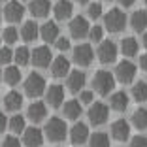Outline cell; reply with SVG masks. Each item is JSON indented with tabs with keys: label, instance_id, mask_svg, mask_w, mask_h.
Returning a JSON list of instances; mask_svg holds the SVG:
<instances>
[{
	"label": "cell",
	"instance_id": "cell-1",
	"mask_svg": "<svg viewBox=\"0 0 147 147\" xmlns=\"http://www.w3.org/2000/svg\"><path fill=\"white\" fill-rule=\"evenodd\" d=\"M42 132H43V138H47L49 142H53V143H59L66 138L68 128H66V123L62 121L61 117H51V119L45 123Z\"/></svg>",
	"mask_w": 147,
	"mask_h": 147
},
{
	"label": "cell",
	"instance_id": "cell-2",
	"mask_svg": "<svg viewBox=\"0 0 147 147\" xmlns=\"http://www.w3.org/2000/svg\"><path fill=\"white\" fill-rule=\"evenodd\" d=\"M115 89V78L108 70H98L92 78V92H98L102 96H108Z\"/></svg>",
	"mask_w": 147,
	"mask_h": 147
},
{
	"label": "cell",
	"instance_id": "cell-3",
	"mask_svg": "<svg viewBox=\"0 0 147 147\" xmlns=\"http://www.w3.org/2000/svg\"><path fill=\"white\" fill-rule=\"evenodd\" d=\"M23 89H25V94L26 96H30V98H38V96H42L43 92H45V89H47V85H45V78H43L42 74L32 72L30 76L25 79Z\"/></svg>",
	"mask_w": 147,
	"mask_h": 147
},
{
	"label": "cell",
	"instance_id": "cell-4",
	"mask_svg": "<svg viewBox=\"0 0 147 147\" xmlns=\"http://www.w3.org/2000/svg\"><path fill=\"white\" fill-rule=\"evenodd\" d=\"M126 25V15L119 8L109 9L104 15V28H108L109 32H121Z\"/></svg>",
	"mask_w": 147,
	"mask_h": 147
},
{
	"label": "cell",
	"instance_id": "cell-5",
	"mask_svg": "<svg viewBox=\"0 0 147 147\" xmlns=\"http://www.w3.org/2000/svg\"><path fill=\"white\" fill-rule=\"evenodd\" d=\"M72 59L79 68H87L91 66L92 59H94V51H92L91 43H79L78 47H74L72 51Z\"/></svg>",
	"mask_w": 147,
	"mask_h": 147
},
{
	"label": "cell",
	"instance_id": "cell-6",
	"mask_svg": "<svg viewBox=\"0 0 147 147\" xmlns=\"http://www.w3.org/2000/svg\"><path fill=\"white\" fill-rule=\"evenodd\" d=\"M68 30L70 36L76 40H83L89 36V30H91V25H89V19L83 17V15H76V17L70 19V25H68Z\"/></svg>",
	"mask_w": 147,
	"mask_h": 147
},
{
	"label": "cell",
	"instance_id": "cell-7",
	"mask_svg": "<svg viewBox=\"0 0 147 147\" xmlns=\"http://www.w3.org/2000/svg\"><path fill=\"white\" fill-rule=\"evenodd\" d=\"M87 117H89L91 125H94V126L104 125V123L108 121V117H109L108 104H104V102H92L89 111H87Z\"/></svg>",
	"mask_w": 147,
	"mask_h": 147
},
{
	"label": "cell",
	"instance_id": "cell-8",
	"mask_svg": "<svg viewBox=\"0 0 147 147\" xmlns=\"http://www.w3.org/2000/svg\"><path fill=\"white\" fill-rule=\"evenodd\" d=\"M117 53H119V47L115 45V42L102 40L100 45H98V51H96V57H98V61L102 64H111V62H115Z\"/></svg>",
	"mask_w": 147,
	"mask_h": 147
},
{
	"label": "cell",
	"instance_id": "cell-9",
	"mask_svg": "<svg viewBox=\"0 0 147 147\" xmlns=\"http://www.w3.org/2000/svg\"><path fill=\"white\" fill-rule=\"evenodd\" d=\"M113 78H115V81L123 83V85H128V83L134 81L136 78V64L130 61H123L117 64L115 68V74H113Z\"/></svg>",
	"mask_w": 147,
	"mask_h": 147
},
{
	"label": "cell",
	"instance_id": "cell-10",
	"mask_svg": "<svg viewBox=\"0 0 147 147\" xmlns=\"http://www.w3.org/2000/svg\"><path fill=\"white\" fill-rule=\"evenodd\" d=\"M53 61V53L47 45H38L30 51V62L36 68H47Z\"/></svg>",
	"mask_w": 147,
	"mask_h": 147
},
{
	"label": "cell",
	"instance_id": "cell-11",
	"mask_svg": "<svg viewBox=\"0 0 147 147\" xmlns=\"http://www.w3.org/2000/svg\"><path fill=\"white\" fill-rule=\"evenodd\" d=\"M68 136H70V143L72 145H83L85 142H89V136H91V132H89V126L85 125V123H74V126L68 130Z\"/></svg>",
	"mask_w": 147,
	"mask_h": 147
},
{
	"label": "cell",
	"instance_id": "cell-12",
	"mask_svg": "<svg viewBox=\"0 0 147 147\" xmlns=\"http://www.w3.org/2000/svg\"><path fill=\"white\" fill-rule=\"evenodd\" d=\"M6 21L9 23H19L25 15V6L19 2V0H9L8 4L4 6V11H2Z\"/></svg>",
	"mask_w": 147,
	"mask_h": 147
},
{
	"label": "cell",
	"instance_id": "cell-13",
	"mask_svg": "<svg viewBox=\"0 0 147 147\" xmlns=\"http://www.w3.org/2000/svg\"><path fill=\"white\" fill-rule=\"evenodd\" d=\"M45 102H47L51 108H61L64 104V87L55 83V85H49L45 89Z\"/></svg>",
	"mask_w": 147,
	"mask_h": 147
},
{
	"label": "cell",
	"instance_id": "cell-14",
	"mask_svg": "<svg viewBox=\"0 0 147 147\" xmlns=\"http://www.w3.org/2000/svg\"><path fill=\"white\" fill-rule=\"evenodd\" d=\"M23 145L25 147H42L43 145V132L38 126H26L23 132Z\"/></svg>",
	"mask_w": 147,
	"mask_h": 147
},
{
	"label": "cell",
	"instance_id": "cell-15",
	"mask_svg": "<svg viewBox=\"0 0 147 147\" xmlns=\"http://www.w3.org/2000/svg\"><path fill=\"white\" fill-rule=\"evenodd\" d=\"M85 83H87V78L81 70H70V74L66 76V87H68L70 92H81Z\"/></svg>",
	"mask_w": 147,
	"mask_h": 147
},
{
	"label": "cell",
	"instance_id": "cell-16",
	"mask_svg": "<svg viewBox=\"0 0 147 147\" xmlns=\"http://www.w3.org/2000/svg\"><path fill=\"white\" fill-rule=\"evenodd\" d=\"M51 76L53 78H64L70 74V61L64 55H59L51 61Z\"/></svg>",
	"mask_w": 147,
	"mask_h": 147
},
{
	"label": "cell",
	"instance_id": "cell-17",
	"mask_svg": "<svg viewBox=\"0 0 147 147\" xmlns=\"http://www.w3.org/2000/svg\"><path fill=\"white\" fill-rule=\"evenodd\" d=\"M109 132H111L113 140H117V142H126V140L130 138V123H126L125 119H119V121H115L111 125Z\"/></svg>",
	"mask_w": 147,
	"mask_h": 147
},
{
	"label": "cell",
	"instance_id": "cell-18",
	"mask_svg": "<svg viewBox=\"0 0 147 147\" xmlns=\"http://www.w3.org/2000/svg\"><path fill=\"white\" fill-rule=\"evenodd\" d=\"M26 117H28L32 123H42L43 119L47 117V106H45V102H40V100L32 102V104L28 106V109H26Z\"/></svg>",
	"mask_w": 147,
	"mask_h": 147
},
{
	"label": "cell",
	"instance_id": "cell-19",
	"mask_svg": "<svg viewBox=\"0 0 147 147\" xmlns=\"http://www.w3.org/2000/svg\"><path fill=\"white\" fill-rule=\"evenodd\" d=\"M59 25L55 21H45L42 26H40V38L45 43H55L57 38H59Z\"/></svg>",
	"mask_w": 147,
	"mask_h": 147
},
{
	"label": "cell",
	"instance_id": "cell-20",
	"mask_svg": "<svg viewBox=\"0 0 147 147\" xmlns=\"http://www.w3.org/2000/svg\"><path fill=\"white\" fill-rule=\"evenodd\" d=\"M53 13H55L57 21H68V19H72L74 4L70 0H59V2L53 6Z\"/></svg>",
	"mask_w": 147,
	"mask_h": 147
},
{
	"label": "cell",
	"instance_id": "cell-21",
	"mask_svg": "<svg viewBox=\"0 0 147 147\" xmlns=\"http://www.w3.org/2000/svg\"><path fill=\"white\" fill-rule=\"evenodd\" d=\"M128 104H130V98L128 94H126L125 91H117L111 94V98H109V108L113 109V111H126L128 109Z\"/></svg>",
	"mask_w": 147,
	"mask_h": 147
},
{
	"label": "cell",
	"instance_id": "cell-22",
	"mask_svg": "<svg viewBox=\"0 0 147 147\" xmlns=\"http://www.w3.org/2000/svg\"><path fill=\"white\" fill-rule=\"evenodd\" d=\"M49 9H51L49 0H30V4H28V11H30L32 17H36V19L47 17Z\"/></svg>",
	"mask_w": 147,
	"mask_h": 147
},
{
	"label": "cell",
	"instance_id": "cell-23",
	"mask_svg": "<svg viewBox=\"0 0 147 147\" xmlns=\"http://www.w3.org/2000/svg\"><path fill=\"white\" fill-rule=\"evenodd\" d=\"M23 106V94L19 91H9L4 96V109L6 111H17Z\"/></svg>",
	"mask_w": 147,
	"mask_h": 147
},
{
	"label": "cell",
	"instance_id": "cell-24",
	"mask_svg": "<svg viewBox=\"0 0 147 147\" xmlns=\"http://www.w3.org/2000/svg\"><path fill=\"white\" fill-rule=\"evenodd\" d=\"M81 111H83V106L79 104V100H68L62 106V113H64V117L70 119V121H78Z\"/></svg>",
	"mask_w": 147,
	"mask_h": 147
},
{
	"label": "cell",
	"instance_id": "cell-25",
	"mask_svg": "<svg viewBox=\"0 0 147 147\" xmlns=\"http://www.w3.org/2000/svg\"><path fill=\"white\" fill-rule=\"evenodd\" d=\"M130 26L136 32H145L147 30V11L145 9H138L132 13L130 17Z\"/></svg>",
	"mask_w": 147,
	"mask_h": 147
},
{
	"label": "cell",
	"instance_id": "cell-26",
	"mask_svg": "<svg viewBox=\"0 0 147 147\" xmlns=\"http://www.w3.org/2000/svg\"><path fill=\"white\" fill-rule=\"evenodd\" d=\"M40 36V26L36 21H25L21 26V38L25 42H34Z\"/></svg>",
	"mask_w": 147,
	"mask_h": 147
},
{
	"label": "cell",
	"instance_id": "cell-27",
	"mask_svg": "<svg viewBox=\"0 0 147 147\" xmlns=\"http://www.w3.org/2000/svg\"><path fill=\"white\" fill-rule=\"evenodd\" d=\"M121 53L125 57H136L138 55V51H140V43H138V40L136 38H132V36H126V38H123L121 40Z\"/></svg>",
	"mask_w": 147,
	"mask_h": 147
},
{
	"label": "cell",
	"instance_id": "cell-28",
	"mask_svg": "<svg viewBox=\"0 0 147 147\" xmlns=\"http://www.w3.org/2000/svg\"><path fill=\"white\" fill-rule=\"evenodd\" d=\"M130 123L132 126L138 130H145L147 128V108H138L132 111L130 115Z\"/></svg>",
	"mask_w": 147,
	"mask_h": 147
},
{
	"label": "cell",
	"instance_id": "cell-29",
	"mask_svg": "<svg viewBox=\"0 0 147 147\" xmlns=\"http://www.w3.org/2000/svg\"><path fill=\"white\" fill-rule=\"evenodd\" d=\"M2 79H4V83H8L9 87L17 85L19 81H21V70H19V66H6L4 72H2Z\"/></svg>",
	"mask_w": 147,
	"mask_h": 147
},
{
	"label": "cell",
	"instance_id": "cell-30",
	"mask_svg": "<svg viewBox=\"0 0 147 147\" xmlns=\"http://www.w3.org/2000/svg\"><path fill=\"white\" fill-rule=\"evenodd\" d=\"M13 62H15V66H19V68L30 64V49L28 47H17L13 51Z\"/></svg>",
	"mask_w": 147,
	"mask_h": 147
},
{
	"label": "cell",
	"instance_id": "cell-31",
	"mask_svg": "<svg viewBox=\"0 0 147 147\" xmlns=\"http://www.w3.org/2000/svg\"><path fill=\"white\" fill-rule=\"evenodd\" d=\"M8 128L11 130L13 134H23L26 128V119L23 115H13L8 119Z\"/></svg>",
	"mask_w": 147,
	"mask_h": 147
},
{
	"label": "cell",
	"instance_id": "cell-32",
	"mask_svg": "<svg viewBox=\"0 0 147 147\" xmlns=\"http://www.w3.org/2000/svg\"><path fill=\"white\" fill-rule=\"evenodd\" d=\"M89 147H109V136L106 132H94L89 136Z\"/></svg>",
	"mask_w": 147,
	"mask_h": 147
},
{
	"label": "cell",
	"instance_id": "cell-33",
	"mask_svg": "<svg viewBox=\"0 0 147 147\" xmlns=\"http://www.w3.org/2000/svg\"><path fill=\"white\" fill-rule=\"evenodd\" d=\"M132 98L136 100V102H147V83L145 81H138L134 83V87H132Z\"/></svg>",
	"mask_w": 147,
	"mask_h": 147
},
{
	"label": "cell",
	"instance_id": "cell-34",
	"mask_svg": "<svg viewBox=\"0 0 147 147\" xmlns=\"http://www.w3.org/2000/svg\"><path fill=\"white\" fill-rule=\"evenodd\" d=\"M2 40H4V43H8V45H11V43H15L19 40V30L15 28V26H6L4 32H2Z\"/></svg>",
	"mask_w": 147,
	"mask_h": 147
},
{
	"label": "cell",
	"instance_id": "cell-35",
	"mask_svg": "<svg viewBox=\"0 0 147 147\" xmlns=\"http://www.w3.org/2000/svg\"><path fill=\"white\" fill-rule=\"evenodd\" d=\"M89 38H91L92 43H100L102 40H104V26H91V30H89Z\"/></svg>",
	"mask_w": 147,
	"mask_h": 147
},
{
	"label": "cell",
	"instance_id": "cell-36",
	"mask_svg": "<svg viewBox=\"0 0 147 147\" xmlns=\"http://www.w3.org/2000/svg\"><path fill=\"white\" fill-rule=\"evenodd\" d=\"M100 15H102V4L100 2H92V4H89L87 6V17L89 19H98Z\"/></svg>",
	"mask_w": 147,
	"mask_h": 147
},
{
	"label": "cell",
	"instance_id": "cell-37",
	"mask_svg": "<svg viewBox=\"0 0 147 147\" xmlns=\"http://www.w3.org/2000/svg\"><path fill=\"white\" fill-rule=\"evenodd\" d=\"M13 61V51H11V47H0V64H8L9 66V62Z\"/></svg>",
	"mask_w": 147,
	"mask_h": 147
},
{
	"label": "cell",
	"instance_id": "cell-38",
	"mask_svg": "<svg viewBox=\"0 0 147 147\" xmlns=\"http://www.w3.org/2000/svg\"><path fill=\"white\" fill-rule=\"evenodd\" d=\"M92 100H94V92L92 91H85V89H83L81 92H79V104H89L91 106L92 104Z\"/></svg>",
	"mask_w": 147,
	"mask_h": 147
},
{
	"label": "cell",
	"instance_id": "cell-39",
	"mask_svg": "<svg viewBox=\"0 0 147 147\" xmlns=\"http://www.w3.org/2000/svg\"><path fill=\"white\" fill-rule=\"evenodd\" d=\"M0 147H23V143L19 142V138H15V136H6L4 142L0 143Z\"/></svg>",
	"mask_w": 147,
	"mask_h": 147
},
{
	"label": "cell",
	"instance_id": "cell-40",
	"mask_svg": "<svg viewBox=\"0 0 147 147\" xmlns=\"http://www.w3.org/2000/svg\"><path fill=\"white\" fill-rule=\"evenodd\" d=\"M55 45H57V49H59V51H68V49H70V38L59 36V38H57V42H55Z\"/></svg>",
	"mask_w": 147,
	"mask_h": 147
},
{
	"label": "cell",
	"instance_id": "cell-41",
	"mask_svg": "<svg viewBox=\"0 0 147 147\" xmlns=\"http://www.w3.org/2000/svg\"><path fill=\"white\" fill-rule=\"evenodd\" d=\"M128 147H147V138L145 136H134V138L130 140Z\"/></svg>",
	"mask_w": 147,
	"mask_h": 147
},
{
	"label": "cell",
	"instance_id": "cell-42",
	"mask_svg": "<svg viewBox=\"0 0 147 147\" xmlns=\"http://www.w3.org/2000/svg\"><path fill=\"white\" fill-rule=\"evenodd\" d=\"M8 128V117L4 115V111H0V132H4Z\"/></svg>",
	"mask_w": 147,
	"mask_h": 147
},
{
	"label": "cell",
	"instance_id": "cell-43",
	"mask_svg": "<svg viewBox=\"0 0 147 147\" xmlns=\"http://www.w3.org/2000/svg\"><path fill=\"white\" fill-rule=\"evenodd\" d=\"M140 68H142V70H145V72H147V53H145V55H142V57H140Z\"/></svg>",
	"mask_w": 147,
	"mask_h": 147
},
{
	"label": "cell",
	"instance_id": "cell-44",
	"mask_svg": "<svg viewBox=\"0 0 147 147\" xmlns=\"http://www.w3.org/2000/svg\"><path fill=\"white\" fill-rule=\"evenodd\" d=\"M136 0H119V6L121 8H130V6H134Z\"/></svg>",
	"mask_w": 147,
	"mask_h": 147
},
{
	"label": "cell",
	"instance_id": "cell-45",
	"mask_svg": "<svg viewBox=\"0 0 147 147\" xmlns=\"http://www.w3.org/2000/svg\"><path fill=\"white\" fill-rule=\"evenodd\" d=\"M142 45H143V47H147V30L143 32V36H142Z\"/></svg>",
	"mask_w": 147,
	"mask_h": 147
},
{
	"label": "cell",
	"instance_id": "cell-46",
	"mask_svg": "<svg viewBox=\"0 0 147 147\" xmlns=\"http://www.w3.org/2000/svg\"><path fill=\"white\" fill-rule=\"evenodd\" d=\"M76 2H79V4H87L89 0H76Z\"/></svg>",
	"mask_w": 147,
	"mask_h": 147
},
{
	"label": "cell",
	"instance_id": "cell-47",
	"mask_svg": "<svg viewBox=\"0 0 147 147\" xmlns=\"http://www.w3.org/2000/svg\"><path fill=\"white\" fill-rule=\"evenodd\" d=\"M0 21H2V9H0Z\"/></svg>",
	"mask_w": 147,
	"mask_h": 147
},
{
	"label": "cell",
	"instance_id": "cell-48",
	"mask_svg": "<svg viewBox=\"0 0 147 147\" xmlns=\"http://www.w3.org/2000/svg\"><path fill=\"white\" fill-rule=\"evenodd\" d=\"M0 79H2V70H0Z\"/></svg>",
	"mask_w": 147,
	"mask_h": 147
},
{
	"label": "cell",
	"instance_id": "cell-49",
	"mask_svg": "<svg viewBox=\"0 0 147 147\" xmlns=\"http://www.w3.org/2000/svg\"><path fill=\"white\" fill-rule=\"evenodd\" d=\"M0 43H2V36H0Z\"/></svg>",
	"mask_w": 147,
	"mask_h": 147
},
{
	"label": "cell",
	"instance_id": "cell-50",
	"mask_svg": "<svg viewBox=\"0 0 147 147\" xmlns=\"http://www.w3.org/2000/svg\"><path fill=\"white\" fill-rule=\"evenodd\" d=\"M0 2H4V0H0Z\"/></svg>",
	"mask_w": 147,
	"mask_h": 147
},
{
	"label": "cell",
	"instance_id": "cell-51",
	"mask_svg": "<svg viewBox=\"0 0 147 147\" xmlns=\"http://www.w3.org/2000/svg\"><path fill=\"white\" fill-rule=\"evenodd\" d=\"M143 2H147V0H143Z\"/></svg>",
	"mask_w": 147,
	"mask_h": 147
},
{
	"label": "cell",
	"instance_id": "cell-52",
	"mask_svg": "<svg viewBox=\"0 0 147 147\" xmlns=\"http://www.w3.org/2000/svg\"><path fill=\"white\" fill-rule=\"evenodd\" d=\"M108 2H109V0H108Z\"/></svg>",
	"mask_w": 147,
	"mask_h": 147
}]
</instances>
